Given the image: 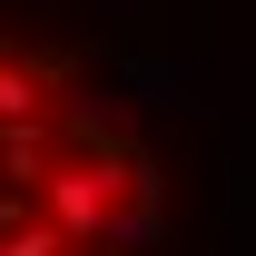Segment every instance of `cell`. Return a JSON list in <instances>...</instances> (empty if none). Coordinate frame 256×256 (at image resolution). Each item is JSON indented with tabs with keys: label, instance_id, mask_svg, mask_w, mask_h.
<instances>
[{
	"label": "cell",
	"instance_id": "obj_1",
	"mask_svg": "<svg viewBox=\"0 0 256 256\" xmlns=\"http://www.w3.org/2000/svg\"><path fill=\"white\" fill-rule=\"evenodd\" d=\"M148 217V158L50 60L0 40V256H138Z\"/></svg>",
	"mask_w": 256,
	"mask_h": 256
}]
</instances>
